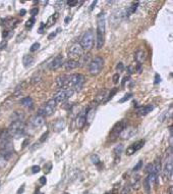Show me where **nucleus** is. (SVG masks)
I'll use <instances>...</instances> for the list:
<instances>
[{
    "label": "nucleus",
    "mask_w": 173,
    "mask_h": 194,
    "mask_svg": "<svg viewBox=\"0 0 173 194\" xmlns=\"http://www.w3.org/2000/svg\"><path fill=\"white\" fill-rule=\"evenodd\" d=\"M73 92H74V90L71 89V88H64V89L60 90L53 99L56 101L57 104H58V103H63V102H65V101H67L70 97L73 95Z\"/></svg>",
    "instance_id": "nucleus-7"
},
{
    "label": "nucleus",
    "mask_w": 173,
    "mask_h": 194,
    "mask_svg": "<svg viewBox=\"0 0 173 194\" xmlns=\"http://www.w3.org/2000/svg\"><path fill=\"white\" fill-rule=\"evenodd\" d=\"M136 133V129L134 128V127L129 126V127H125L119 136H120L122 139H129V138L132 137Z\"/></svg>",
    "instance_id": "nucleus-15"
},
{
    "label": "nucleus",
    "mask_w": 173,
    "mask_h": 194,
    "mask_svg": "<svg viewBox=\"0 0 173 194\" xmlns=\"http://www.w3.org/2000/svg\"><path fill=\"white\" fill-rule=\"evenodd\" d=\"M112 79H113V83H115V84L118 83V80H119V74H118V73H117V74H115L114 76H113Z\"/></svg>",
    "instance_id": "nucleus-45"
},
{
    "label": "nucleus",
    "mask_w": 173,
    "mask_h": 194,
    "mask_svg": "<svg viewBox=\"0 0 173 194\" xmlns=\"http://www.w3.org/2000/svg\"><path fill=\"white\" fill-rule=\"evenodd\" d=\"M34 61H35V58H34V56H32L31 54L25 55L23 58V63L25 68H30V66H32L34 63Z\"/></svg>",
    "instance_id": "nucleus-23"
},
{
    "label": "nucleus",
    "mask_w": 173,
    "mask_h": 194,
    "mask_svg": "<svg viewBox=\"0 0 173 194\" xmlns=\"http://www.w3.org/2000/svg\"><path fill=\"white\" fill-rule=\"evenodd\" d=\"M86 79L83 75L80 74H73L69 75L67 78V84H66V88H71V89L80 91L84 86Z\"/></svg>",
    "instance_id": "nucleus-2"
},
{
    "label": "nucleus",
    "mask_w": 173,
    "mask_h": 194,
    "mask_svg": "<svg viewBox=\"0 0 173 194\" xmlns=\"http://www.w3.org/2000/svg\"><path fill=\"white\" fill-rule=\"evenodd\" d=\"M78 1H67V5L70 6V7H73V6L78 5Z\"/></svg>",
    "instance_id": "nucleus-44"
},
{
    "label": "nucleus",
    "mask_w": 173,
    "mask_h": 194,
    "mask_svg": "<svg viewBox=\"0 0 173 194\" xmlns=\"http://www.w3.org/2000/svg\"><path fill=\"white\" fill-rule=\"evenodd\" d=\"M30 12H31L32 16H33V18H34V16H37V14H38V12H39V10H38V8H37V7H35V8H33V9H32Z\"/></svg>",
    "instance_id": "nucleus-42"
},
{
    "label": "nucleus",
    "mask_w": 173,
    "mask_h": 194,
    "mask_svg": "<svg viewBox=\"0 0 173 194\" xmlns=\"http://www.w3.org/2000/svg\"><path fill=\"white\" fill-rule=\"evenodd\" d=\"M40 170H41V169H40V167H39V165H34V167L32 168V173H33V174L39 173V172H40Z\"/></svg>",
    "instance_id": "nucleus-41"
},
{
    "label": "nucleus",
    "mask_w": 173,
    "mask_h": 194,
    "mask_svg": "<svg viewBox=\"0 0 173 194\" xmlns=\"http://www.w3.org/2000/svg\"><path fill=\"white\" fill-rule=\"evenodd\" d=\"M57 106V103L54 99H50L43 105L42 107H40L39 111H38V116H41L45 118V116H51L55 111Z\"/></svg>",
    "instance_id": "nucleus-6"
},
{
    "label": "nucleus",
    "mask_w": 173,
    "mask_h": 194,
    "mask_svg": "<svg viewBox=\"0 0 173 194\" xmlns=\"http://www.w3.org/2000/svg\"><path fill=\"white\" fill-rule=\"evenodd\" d=\"M138 6V2H136V3H133L131 6H129V7L127 8V10H126V12H125V14H126V16H130V14H133V12L136 10Z\"/></svg>",
    "instance_id": "nucleus-29"
},
{
    "label": "nucleus",
    "mask_w": 173,
    "mask_h": 194,
    "mask_svg": "<svg viewBox=\"0 0 173 194\" xmlns=\"http://www.w3.org/2000/svg\"><path fill=\"white\" fill-rule=\"evenodd\" d=\"M142 167H143V160H140V161H138V165H134V167H133L132 171H133V172H138V171H140L141 168H142Z\"/></svg>",
    "instance_id": "nucleus-39"
},
{
    "label": "nucleus",
    "mask_w": 173,
    "mask_h": 194,
    "mask_svg": "<svg viewBox=\"0 0 173 194\" xmlns=\"http://www.w3.org/2000/svg\"><path fill=\"white\" fill-rule=\"evenodd\" d=\"M25 118V115H23V111H14L13 113L10 116V120L11 122H16V121H23Z\"/></svg>",
    "instance_id": "nucleus-26"
},
{
    "label": "nucleus",
    "mask_w": 173,
    "mask_h": 194,
    "mask_svg": "<svg viewBox=\"0 0 173 194\" xmlns=\"http://www.w3.org/2000/svg\"><path fill=\"white\" fill-rule=\"evenodd\" d=\"M58 19V14H53V16H51L50 18L48 19V21H47V27H50V26H52V25H54L55 24V21H56V19Z\"/></svg>",
    "instance_id": "nucleus-30"
},
{
    "label": "nucleus",
    "mask_w": 173,
    "mask_h": 194,
    "mask_svg": "<svg viewBox=\"0 0 173 194\" xmlns=\"http://www.w3.org/2000/svg\"><path fill=\"white\" fill-rule=\"evenodd\" d=\"M6 44H7V42L6 41H2V43L0 44V49H3V48H5V46H6Z\"/></svg>",
    "instance_id": "nucleus-51"
},
{
    "label": "nucleus",
    "mask_w": 173,
    "mask_h": 194,
    "mask_svg": "<svg viewBox=\"0 0 173 194\" xmlns=\"http://www.w3.org/2000/svg\"><path fill=\"white\" fill-rule=\"evenodd\" d=\"M25 12H27V11H25V9H22V10H20V16H25Z\"/></svg>",
    "instance_id": "nucleus-57"
},
{
    "label": "nucleus",
    "mask_w": 173,
    "mask_h": 194,
    "mask_svg": "<svg viewBox=\"0 0 173 194\" xmlns=\"http://www.w3.org/2000/svg\"><path fill=\"white\" fill-rule=\"evenodd\" d=\"M39 182H40V184L45 185L46 184V182H47V179L45 178V177H41V178L39 179Z\"/></svg>",
    "instance_id": "nucleus-47"
},
{
    "label": "nucleus",
    "mask_w": 173,
    "mask_h": 194,
    "mask_svg": "<svg viewBox=\"0 0 173 194\" xmlns=\"http://www.w3.org/2000/svg\"><path fill=\"white\" fill-rule=\"evenodd\" d=\"M116 70H117V72H122L123 71V63L122 62H119L118 64L116 66Z\"/></svg>",
    "instance_id": "nucleus-43"
},
{
    "label": "nucleus",
    "mask_w": 173,
    "mask_h": 194,
    "mask_svg": "<svg viewBox=\"0 0 173 194\" xmlns=\"http://www.w3.org/2000/svg\"><path fill=\"white\" fill-rule=\"evenodd\" d=\"M68 21H70V18H68L67 16V18L65 19V24H68Z\"/></svg>",
    "instance_id": "nucleus-58"
},
{
    "label": "nucleus",
    "mask_w": 173,
    "mask_h": 194,
    "mask_svg": "<svg viewBox=\"0 0 173 194\" xmlns=\"http://www.w3.org/2000/svg\"><path fill=\"white\" fill-rule=\"evenodd\" d=\"M105 30H106V19L105 14L102 12L97 19V31H96V40H97V48L103 47L105 42Z\"/></svg>",
    "instance_id": "nucleus-1"
},
{
    "label": "nucleus",
    "mask_w": 173,
    "mask_h": 194,
    "mask_svg": "<svg viewBox=\"0 0 173 194\" xmlns=\"http://www.w3.org/2000/svg\"><path fill=\"white\" fill-rule=\"evenodd\" d=\"M130 186L129 185H125V186H123L122 190H121L120 194H130Z\"/></svg>",
    "instance_id": "nucleus-34"
},
{
    "label": "nucleus",
    "mask_w": 173,
    "mask_h": 194,
    "mask_svg": "<svg viewBox=\"0 0 173 194\" xmlns=\"http://www.w3.org/2000/svg\"><path fill=\"white\" fill-rule=\"evenodd\" d=\"M48 134L49 133L48 132H46L45 134H43V136H42V138L40 139V142H44L45 140H46V138H47V136H48Z\"/></svg>",
    "instance_id": "nucleus-49"
},
{
    "label": "nucleus",
    "mask_w": 173,
    "mask_h": 194,
    "mask_svg": "<svg viewBox=\"0 0 173 194\" xmlns=\"http://www.w3.org/2000/svg\"><path fill=\"white\" fill-rule=\"evenodd\" d=\"M95 108H92V107H90L89 109H87V113H86V122L88 123H91L92 120H93V118L95 116Z\"/></svg>",
    "instance_id": "nucleus-28"
},
{
    "label": "nucleus",
    "mask_w": 173,
    "mask_h": 194,
    "mask_svg": "<svg viewBox=\"0 0 173 194\" xmlns=\"http://www.w3.org/2000/svg\"><path fill=\"white\" fill-rule=\"evenodd\" d=\"M104 66V59L101 56H96L91 60L89 66V72L92 76H97L101 73Z\"/></svg>",
    "instance_id": "nucleus-5"
},
{
    "label": "nucleus",
    "mask_w": 173,
    "mask_h": 194,
    "mask_svg": "<svg viewBox=\"0 0 173 194\" xmlns=\"http://www.w3.org/2000/svg\"><path fill=\"white\" fill-rule=\"evenodd\" d=\"M60 30H61V29H57V30H56V32H54V33H51L50 35L48 36V39H52V38H54L55 36L57 35V33H58V32L60 31Z\"/></svg>",
    "instance_id": "nucleus-46"
},
{
    "label": "nucleus",
    "mask_w": 173,
    "mask_h": 194,
    "mask_svg": "<svg viewBox=\"0 0 173 194\" xmlns=\"http://www.w3.org/2000/svg\"><path fill=\"white\" fill-rule=\"evenodd\" d=\"M6 159L4 158V157H2L1 155H0V169H3L4 167L6 165Z\"/></svg>",
    "instance_id": "nucleus-40"
},
{
    "label": "nucleus",
    "mask_w": 173,
    "mask_h": 194,
    "mask_svg": "<svg viewBox=\"0 0 173 194\" xmlns=\"http://www.w3.org/2000/svg\"><path fill=\"white\" fill-rule=\"evenodd\" d=\"M84 54V49L82 48L80 43H73L68 49V56L70 59L76 60V58H80Z\"/></svg>",
    "instance_id": "nucleus-8"
},
{
    "label": "nucleus",
    "mask_w": 173,
    "mask_h": 194,
    "mask_svg": "<svg viewBox=\"0 0 173 194\" xmlns=\"http://www.w3.org/2000/svg\"><path fill=\"white\" fill-rule=\"evenodd\" d=\"M35 24V18H31L30 19H28L27 23H25V27L27 28H32Z\"/></svg>",
    "instance_id": "nucleus-35"
},
{
    "label": "nucleus",
    "mask_w": 173,
    "mask_h": 194,
    "mask_svg": "<svg viewBox=\"0 0 173 194\" xmlns=\"http://www.w3.org/2000/svg\"><path fill=\"white\" fill-rule=\"evenodd\" d=\"M91 160H92V163H93L94 165H98V163H100V158L98 157V155H96V154L92 155V156H91Z\"/></svg>",
    "instance_id": "nucleus-37"
},
{
    "label": "nucleus",
    "mask_w": 173,
    "mask_h": 194,
    "mask_svg": "<svg viewBox=\"0 0 173 194\" xmlns=\"http://www.w3.org/2000/svg\"><path fill=\"white\" fill-rule=\"evenodd\" d=\"M144 144H145V140H138V141H136L134 143H132L129 147H127L126 155H131V154H133L134 152L138 151L141 148H143Z\"/></svg>",
    "instance_id": "nucleus-12"
},
{
    "label": "nucleus",
    "mask_w": 173,
    "mask_h": 194,
    "mask_svg": "<svg viewBox=\"0 0 173 194\" xmlns=\"http://www.w3.org/2000/svg\"><path fill=\"white\" fill-rule=\"evenodd\" d=\"M84 194H88V193H84Z\"/></svg>",
    "instance_id": "nucleus-60"
},
{
    "label": "nucleus",
    "mask_w": 173,
    "mask_h": 194,
    "mask_svg": "<svg viewBox=\"0 0 173 194\" xmlns=\"http://www.w3.org/2000/svg\"><path fill=\"white\" fill-rule=\"evenodd\" d=\"M127 68H129V74H133V73L136 72V68H134L133 66H129Z\"/></svg>",
    "instance_id": "nucleus-50"
},
{
    "label": "nucleus",
    "mask_w": 173,
    "mask_h": 194,
    "mask_svg": "<svg viewBox=\"0 0 173 194\" xmlns=\"http://www.w3.org/2000/svg\"><path fill=\"white\" fill-rule=\"evenodd\" d=\"M106 98H107V90L103 89L97 94V97H96V100L98 102H105Z\"/></svg>",
    "instance_id": "nucleus-25"
},
{
    "label": "nucleus",
    "mask_w": 173,
    "mask_h": 194,
    "mask_svg": "<svg viewBox=\"0 0 173 194\" xmlns=\"http://www.w3.org/2000/svg\"><path fill=\"white\" fill-rule=\"evenodd\" d=\"M160 80H161V78H160L159 75H156V81H155V84L160 83Z\"/></svg>",
    "instance_id": "nucleus-53"
},
{
    "label": "nucleus",
    "mask_w": 173,
    "mask_h": 194,
    "mask_svg": "<svg viewBox=\"0 0 173 194\" xmlns=\"http://www.w3.org/2000/svg\"><path fill=\"white\" fill-rule=\"evenodd\" d=\"M129 186H131L130 188L134 189V190H138V188L141 187V177L138 176V175H136V176L132 177L131 179V182H130V185Z\"/></svg>",
    "instance_id": "nucleus-21"
},
{
    "label": "nucleus",
    "mask_w": 173,
    "mask_h": 194,
    "mask_svg": "<svg viewBox=\"0 0 173 194\" xmlns=\"http://www.w3.org/2000/svg\"><path fill=\"white\" fill-rule=\"evenodd\" d=\"M143 186H144L145 190H146L147 194H150L151 193V185H150V182H149L148 178H146L143 182Z\"/></svg>",
    "instance_id": "nucleus-31"
},
{
    "label": "nucleus",
    "mask_w": 173,
    "mask_h": 194,
    "mask_svg": "<svg viewBox=\"0 0 173 194\" xmlns=\"http://www.w3.org/2000/svg\"><path fill=\"white\" fill-rule=\"evenodd\" d=\"M28 142H29V139H25V142H23V148H25V146H27V143H28Z\"/></svg>",
    "instance_id": "nucleus-55"
},
{
    "label": "nucleus",
    "mask_w": 173,
    "mask_h": 194,
    "mask_svg": "<svg viewBox=\"0 0 173 194\" xmlns=\"http://www.w3.org/2000/svg\"><path fill=\"white\" fill-rule=\"evenodd\" d=\"M30 124H31V126L33 127V128L39 129V128H41L42 126H44L45 118L37 115V116H33V118H31V121H30Z\"/></svg>",
    "instance_id": "nucleus-14"
},
{
    "label": "nucleus",
    "mask_w": 173,
    "mask_h": 194,
    "mask_svg": "<svg viewBox=\"0 0 173 194\" xmlns=\"http://www.w3.org/2000/svg\"><path fill=\"white\" fill-rule=\"evenodd\" d=\"M86 113H87V109L82 111L78 113V118H76V126L78 129H82L83 127L85 126V124H86Z\"/></svg>",
    "instance_id": "nucleus-16"
},
{
    "label": "nucleus",
    "mask_w": 173,
    "mask_h": 194,
    "mask_svg": "<svg viewBox=\"0 0 173 194\" xmlns=\"http://www.w3.org/2000/svg\"><path fill=\"white\" fill-rule=\"evenodd\" d=\"M23 190H25V185H23L22 188L18 189V194H22L23 192Z\"/></svg>",
    "instance_id": "nucleus-52"
},
{
    "label": "nucleus",
    "mask_w": 173,
    "mask_h": 194,
    "mask_svg": "<svg viewBox=\"0 0 173 194\" xmlns=\"http://www.w3.org/2000/svg\"><path fill=\"white\" fill-rule=\"evenodd\" d=\"M94 41H95L94 31L93 30H88L86 33L83 35L80 44L84 50H91L94 46Z\"/></svg>",
    "instance_id": "nucleus-4"
},
{
    "label": "nucleus",
    "mask_w": 173,
    "mask_h": 194,
    "mask_svg": "<svg viewBox=\"0 0 173 194\" xmlns=\"http://www.w3.org/2000/svg\"><path fill=\"white\" fill-rule=\"evenodd\" d=\"M20 103L23 105V106L28 107V108H33L34 107V100L31 98V97H25L20 100Z\"/></svg>",
    "instance_id": "nucleus-24"
},
{
    "label": "nucleus",
    "mask_w": 173,
    "mask_h": 194,
    "mask_svg": "<svg viewBox=\"0 0 173 194\" xmlns=\"http://www.w3.org/2000/svg\"><path fill=\"white\" fill-rule=\"evenodd\" d=\"M67 78L68 76L66 75H61V76L57 77L56 79V84L59 88H64L66 87V84H67Z\"/></svg>",
    "instance_id": "nucleus-22"
},
{
    "label": "nucleus",
    "mask_w": 173,
    "mask_h": 194,
    "mask_svg": "<svg viewBox=\"0 0 173 194\" xmlns=\"http://www.w3.org/2000/svg\"><path fill=\"white\" fill-rule=\"evenodd\" d=\"M134 58H136V62H138L140 64L144 63L147 59L146 50H144V49H138V50H136V54H134Z\"/></svg>",
    "instance_id": "nucleus-18"
},
{
    "label": "nucleus",
    "mask_w": 173,
    "mask_h": 194,
    "mask_svg": "<svg viewBox=\"0 0 173 194\" xmlns=\"http://www.w3.org/2000/svg\"><path fill=\"white\" fill-rule=\"evenodd\" d=\"M171 111H172V108L170 107V111H165V113H164L163 115L160 116V121H161V122H163V121H165L166 118H170V116H171V115H172Z\"/></svg>",
    "instance_id": "nucleus-32"
},
{
    "label": "nucleus",
    "mask_w": 173,
    "mask_h": 194,
    "mask_svg": "<svg viewBox=\"0 0 173 194\" xmlns=\"http://www.w3.org/2000/svg\"><path fill=\"white\" fill-rule=\"evenodd\" d=\"M129 77H124V79H123V82H122V85H124V83L126 81H129Z\"/></svg>",
    "instance_id": "nucleus-56"
},
{
    "label": "nucleus",
    "mask_w": 173,
    "mask_h": 194,
    "mask_svg": "<svg viewBox=\"0 0 173 194\" xmlns=\"http://www.w3.org/2000/svg\"><path fill=\"white\" fill-rule=\"evenodd\" d=\"M8 33H9V31H4L3 33H2V36H3V39H6V37H7Z\"/></svg>",
    "instance_id": "nucleus-54"
},
{
    "label": "nucleus",
    "mask_w": 173,
    "mask_h": 194,
    "mask_svg": "<svg viewBox=\"0 0 173 194\" xmlns=\"http://www.w3.org/2000/svg\"><path fill=\"white\" fill-rule=\"evenodd\" d=\"M154 109V105H146V106H142L138 109V115L141 116H147L149 113H151L152 111Z\"/></svg>",
    "instance_id": "nucleus-20"
},
{
    "label": "nucleus",
    "mask_w": 173,
    "mask_h": 194,
    "mask_svg": "<svg viewBox=\"0 0 173 194\" xmlns=\"http://www.w3.org/2000/svg\"><path fill=\"white\" fill-rule=\"evenodd\" d=\"M65 126H66V122L64 118H59V120H56L52 124V129L55 132H60V131H62L65 128Z\"/></svg>",
    "instance_id": "nucleus-17"
},
{
    "label": "nucleus",
    "mask_w": 173,
    "mask_h": 194,
    "mask_svg": "<svg viewBox=\"0 0 173 194\" xmlns=\"http://www.w3.org/2000/svg\"><path fill=\"white\" fill-rule=\"evenodd\" d=\"M63 66H64L65 70H67V71L76 70V68L80 66V61H78V60H74V59H69L66 62H64Z\"/></svg>",
    "instance_id": "nucleus-19"
},
{
    "label": "nucleus",
    "mask_w": 173,
    "mask_h": 194,
    "mask_svg": "<svg viewBox=\"0 0 173 194\" xmlns=\"http://www.w3.org/2000/svg\"><path fill=\"white\" fill-rule=\"evenodd\" d=\"M11 144V136L7 130H3L0 132V148Z\"/></svg>",
    "instance_id": "nucleus-11"
},
{
    "label": "nucleus",
    "mask_w": 173,
    "mask_h": 194,
    "mask_svg": "<svg viewBox=\"0 0 173 194\" xmlns=\"http://www.w3.org/2000/svg\"><path fill=\"white\" fill-rule=\"evenodd\" d=\"M63 64V56L61 54H58L57 56H55L52 59V61L49 63V70L50 71H55L57 68H59Z\"/></svg>",
    "instance_id": "nucleus-13"
},
{
    "label": "nucleus",
    "mask_w": 173,
    "mask_h": 194,
    "mask_svg": "<svg viewBox=\"0 0 173 194\" xmlns=\"http://www.w3.org/2000/svg\"><path fill=\"white\" fill-rule=\"evenodd\" d=\"M125 127H126V126H125L124 121H120V122L116 123V124L113 126L112 130H111L110 137H112L113 139H114V138H116V137H118V136L120 135V133L122 132L123 129H124Z\"/></svg>",
    "instance_id": "nucleus-9"
},
{
    "label": "nucleus",
    "mask_w": 173,
    "mask_h": 194,
    "mask_svg": "<svg viewBox=\"0 0 173 194\" xmlns=\"http://www.w3.org/2000/svg\"><path fill=\"white\" fill-rule=\"evenodd\" d=\"M62 194H69V193H67V192H64V193H62Z\"/></svg>",
    "instance_id": "nucleus-59"
},
{
    "label": "nucleus",
    "mask_w": 173,
    "mask_h": 194,
    "mask_svg": "<svg viewBox=\"0 0 173 194\" xmlns=\"http://www.w3.org/2000/svg\"><path fill=\"white\" fill-rule=\"evenodd\" d=\"M131 96H132V94H131V93H127V94H125V95L123 96L122 98L120 99V100H119V102H120V103L125 102V101H126V100H129V99L131 98Z\"/></svg>",
    "instance_id": "nucleus-38"
},
{
    "label": "nucleus",
    "mask_w": 173,
    "mask_h": 194,
    "mask_svg": "<svg viewBox=\"0 0 173 194\" xmlns=\"http://www.w3.org/2000/svg\"><path fill=\"white\" fill-rule=\"evenodd\" d=\"M8 133L10 134L11 137L14 138H20V136L25 134V126L23 121H16V122H11L7 129Z\"/></svg>",
    "instance_id": "nucleus-3"
},
{
    "label": "nucleus",
    "mask_w": 173,
    "mask_h": 194,
    "mask_svg": "<svg viewBox=\"0 0 173 194\" xmlns=\"http://www.w3.org/2000/svg\"><path fill=\"white\" fill-rule=\"evenodd\" d=\"M152 168H153V165H151V163H149V165H147V168H146V172H147V173H151V171H152Z\"/></svg>",
    "instance_id": "nucleus-48"
},
{
    "label": "nucleus",
    "mask_w": 173,
    "mask_h": 194,
    "mask_svg": "<svg viewBox=\"0 0 173 194\" xmlns=\"http://www.w3.org/2000/svg\"><path fill=\"white\" fill-rule=\"evenodd\" d=\"M122 150H123V146L121 145V144L117 145L116 147L114 148V150H113V153H114V156H115V161H116V163H117V160H119V158H120Z\"/></svg>",
    "instance_id": "nucleus-27"
},
{
    "label": "nucleus",
    "mask_w": 173,
    "mask_h": 194,
    "mask_svg": "<svg viewBox=\"0 0 173 194\" xmlns=\"http://www.w3.org/2000/svg\"><path fill=\"white\" fill-rule=\"evenodd\" d=\"M39 47H40V43H38V42L34 43L31 46V48H30V51H31V52H35V51H37L38 49H39Z\"/></svg>",
    "instance_id": "nucleus-36"
},
{
    "label": "nucleus",
    "mask_w": 173,
    "mask_h": 194,
    "mask_svg": "<svg viewBox=\"0 0 173 194\" xmlns=\"http://www.w3.org/2000/svg\"><path fill=\"white\" fill-rule=\"evenodd\" d=\"M172 170H173L172 156H170L169 159L166 160V163L163 169V177L165 180H170V179L172 178Z\"/></svg>",
    "instance_id": "nucleus-10"
},
{
    "label": "nucleus",
    "mask_w": 173,
    "mask_h": 194,
    "mask_svg": "<svg viewBox=\"0 0 173 194\" xmlns=\"http://www.w3.org/2000/svg\"><path fill=\"white\" fill-rule=\"evenodd\" d=\"M117 90H118L117 88H114V89H112L110 92H109V94L107 95V98H106V101H105V102H107V101H109L110 99H112V97L115 95V93L117 92Z\"/></svg>",
    "instance_id": "nucleus-33"
}]
</instances>
